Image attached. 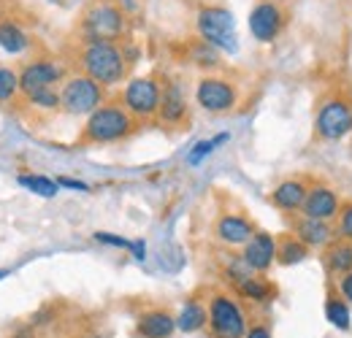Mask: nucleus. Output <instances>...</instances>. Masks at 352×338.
Segmentation results:
<instances>
[{
    "label": "nucleus",
    "mask_w": 352,
    "mask_h": 338,
    "mask_svg": "<svg viewBox=\"0 0 352 338\" xmlns=\"http://www.w3.org/2000/svg\"><path fill=\"white\" fill-rule=\"evenodd\" d=\"M16 92H19V74L14 68L0 65V103L14 100Z\"/></svg>",
    "instance_id": "29"
},
{
    "label": "nucleus",
    "mask_w": 352,
    "mask_h": 338,
    "mask_svg": "<svg viewBox=\"0 0 352 338\" xmlns=\"http://www.w3.org/2000/svg\"><path fill=\"white\" fill-rule=\"evenodd\" d=\"M206 308H209V336L212 338H244L247 336V311L244 306L225 290H214L209 300H206Z\"/></svg>",
    "instance_id": "4"
},
{
    "label": "nucleus",
    "mask_w": 352,
    "mask_h": 338,
    "mask_svg": "<svg viewBox=\"0 0 352 338\" xmlns=\"http://www.w3.org/2000/svg\"><path fill=\"white\" fill-rule=\"evenodd\" d=\"M57 184L60 187H68V190H79V192H89V187L79 179H71V176H57Z\"/></svg>",
    "instance_id": "34"
},
{
    "label": "nucleus",
    "mask_w": 352,
    "mask_h": 338,
    "mask_svg": "<svg viewBox=\"0 0 352 338\" xmlns=\"http://www.w3.org/2000/svg\"><path fill=\"white\" fill-rule=\"evenodd\" d=\"M228 138H230L228 133H217L214 138L198 141V144H195V146H192V149L187 152V163H190V166H201V163H204V160H206V157H209V155H212V152H214L217 146H222V144H225Z\"/></svg>",
    "instance_id": "26"
},
{
    "label": "nucleus",
    "mask_w": 352,
    "mask_h": 338,
    "mask_svg": "<svg viewBox=\"0 0 352 338\" xmlns=\"http://www.w3.org/2000/svg\"><path fill=\"white\" fill-rule=\"evenodd\" d=\"M230 287H233L236 295H241L244 300H250V303H258V306L271 303V300L276 297V287L265 279L263 273H255V271H250V273L233 279Z\"/></svg>",
    "instance_id": "20"
},
{
    "label": "nucleus",
    "mask_w": 352,
    "mask_h": 338,
    "mask_svg": "<svg viewBox=\"0 0 352 338\" xmlns=\"http://www.w3.org/2000/svg\"><path fill=\"white\" fill-rule=\"evenodd\" d=\"M30 46L28 33L16 25V22H0V49L8 52V54H22L25 49Z\"/></svg>",
    "instance_id": "24"
},
{
    "label": "nucleus",
    "mask_w": 352,
    "mask_h": 338,
    "mask_svg": "<svg viewBox=\"0 0 352 338\" xmlns=\"http://www.w3.org/2000/svg\"><path fill=\"white\" fill-rule=\"evenodd\" d=\"M333 284H336V290L342 293V297L352 306V271L350 273H344V276H342L339 282H333Z\"/></svg>",
    "instance_id": "33"
},
{
    "label": "nucleus",
    "mask_w": 352,
    "mask_h": 338,
    "mask_svg": "<svg viewBox=\"0 0 352 338\" xmlns=\"http://www.w3.org/2000/svg\"><path fill=\"white\" fill-rule=\"evenodd\" d=\"M65 79L68 76H65L60 63H54V60H36V63H28L19 71V92L30 95V92H38V89H54V84H63Z\"/></svg>",
    "instance_id": "11"
},
{
    "label": "nucleus",
    "mask_w": 352,
    "mask_h": 338,
    "mask_svg": "<svg viewBox=\"0 0 352 338\" xmlns=\"http://www.w3.org/2000/svg\"><path fill=\"white\" fill-rule=\"evenodd\" d=\"M320 260H322V271H325V276H328L331 282H339L344 273H350L352 271V241L333 238V241L322 249Z\"/></svg>",
    "instance_id": "19"
},
{
    "label": "nucleus",
    "mask_w": 352,
    "mask_h": 338,
    "mask_svg": "<svg viewBox=\"0 0 352 338\" xmlns=\"http://www.w3.org/2000/svg\"><path fill=\"white\" fill-rule=\"evenodd\" d=\"M195 103L209 114H228L239 106V87L225 76L206 74L195 84Z\"/></svg>",
    "instance_id": "9"
},
{
    "label": "nucleus",
    "mask_w": 352,
    "mask_h": 338,
    "mask_svg": "<svg viewBox=\"0 0 352 338\" xmlns=\"http://www.w3.org/2000/svg\"><path fill=\"white\" fill-rule=\"evenodd\" d=\"M25 100L38 111H60V89H38L25 95Z\"/></svg>",
    "instance_id": "28"
},
{
    "label": "nucleus",
    "mask_w": 352,
    "mask_h": 338,
    "mask_svg": "<svg viewBox=\"0 0 352 338\" xmlns=\"http://www.w3.org/2000/svg\"><path fill=\"white\" fill-rule=\"evenodd\" d=\"M287 14L279 0H258L250 11V33L261 43H274L285 30Z\"/></svg>",
    "instance_id": "10"
},
{
    "label": "nucleus",
    "mask_w": 352,
    "mask_h": 338,
    "mask_svg": "<svg viewBox=\"0 0 352 338\" xmlns=\"http://www.w3.org/2000/svg\"><path fill=\"white\" fill-rule=\"evenodd\" d=\"M309 254H311V249H309L301 238H296L293 233H285V236L276 238V262L285 265V268L304 262Z\"/></svg>",
    "instance_id": "23"
},
{
    "label": "nucleus",
    "mask_w": 352,
    "mask_h": 338,
    "mask_svg": "<svg viewBox=\"0 0 352 338\" xmlns=\"http://www.w3.org/2000/svg\"><path fill=\"white\" fill-rule=\"evenodd\" d=\"M138 130V120L122 103H103L92 111L79 133V144H117Z\"/></svg>",
    "instance_id": "2"
},
{
    "label": "nucleus",
    "mask_w": 352,
    "mask_h": 338,
    "mask_svg": "<svg viewBox=\"0 0 352 338\" xmlns=\"http://www.w3.org/2000/svg\"><path fill=\"white\" fill-rule=\"evenodd\" d=\"M16 181H19L25 190H30V192H36V195H41V198H54V195H57V190H60L57 179L38 176V173H19V176H16Z\"/></svg>",
    "instance_id": "25"
},
{
    "label": "nucleus",
    "mask_w": 352,
    "mask_h": 338,
    "mask_svg": "<svg viewBox=\"0 0 352 338\" xmlns=\"http://www.w3.org/2000/svg\"><path fill=\"white\" fill-rule=\"evenodd\" d=\"M160 98H163V84L157 79H152V76H135V79H131L125 84L120 103L131 111L138 122H144V120H155L157 117Z\"/></svg>",
    "instance_id": "7"
},
{
    "label": "nucleus",
    "mask_w": 352,
    "mask_h": 338,
    "mask_svg": "<svg viewBox=\"0 0 352 338\" xmlns=\"http://www.w3.org/2000/svg\"><path fill=\"white\" fill-rule=\"evenodd\" d=\"M322 311H325V319H328V322H331L336 330L347 333V330L352 328V308H350V303L342 297V293L336 290V284H333V282L328 284V293H325Z\"/></svg>",
    "instance_id": "21"
},
{
    "label": "nucleus",
    "mask_w": 352,
    "mask_h": 338,
    "mask_svg": "<svg viewBox=\"0 0 352 338\" xmlns=\"http://www.w3.org/2000/svg\"><path fill=\"white\" fill-rule=\"evenodd\" d=\"M95 241L98 244H109V247H117V249H131L135 247V241H128L122 236H111V233H95Z\"/></svg>",
    "instance_id": "31"
},
{
    "label": "nucleus",
    "mask_w": 352,
    "mask_h": 338,
    "mask_svg": "<svg viewBox=\"0 0 352 338\" xmlns=\"http://www.w3.org/2000/svg\"><path fill=\"white\" fill-rule=\"evenodd\" d=\"M79 65L82 74L95 79L100 87H117L122 84L131 74V63L125 54V46L120 43H85L79 49Z\"/></svg>",
    "instance_id": "1"
},
{
    "label": "nucleus",
    "mask_w": 352,
    "mask_h": 338,
    "mask_svg": "<svg viewBox=\"0 0 352 338\" xmlns=\"http://www.w3.org/2000/svg\"><path fill=\"white\" fill-rule=\"evenodd\" d=\"M79 338H103V336H95V333H87V336H79Z\"/></svg>",
    "instance_id": "35"
},
{
    "label": "nucleus",
    "mask_w": 352,
    "mask_h": 338,
    "mask_svg": "<svg viewBox=\"0 0 352 338\" xmlns=\"http://www.w3.org/2000/svg\"><path fill=\"white\" fill-rule=\"evenodd\" d=\"M309 187H311V184H309L304 176H290V179L279 181V184L271 190L268 201H271L282 214H293V216H296V214H301V209H304Z\"/></svg>",
    "instance_id": "15"
},
{
    "label": "nucleus",
    "mask_w": 352,
    "mask_h": 338,
    "mask_svg": "<svg viewBox=\"0 0 352 338\" xmlns=\"http://www.w3.org/2000/svg\"><path fill=\"white\" fill-rule=\"evenodd\" d=\"M342 206L344 203H342V198H339V192L333 187H328V184H311L301 214L311 216V219H322V222H336Z\"/></svg>",
    "instance_id": "13"
},
{
    "label": "nucleus",
    "mask_w": 352,
    "mask_h": 338,
    "mask_svg": "<svg viewBox=\"0 0 352 338\" xmlns=\"http://www.w3.org/2000/svg\"><path fill=\"white\" fill-rule=\"evenodd\" d=\"M314 133L322 141H342L352 133V106L350 100L333 95L325 98L314 117Z\"/></svg>",
    "instance_id": "8"
},
{
    "label": "nucleus",
    "mask_w": 352,
    "mask_h": 338,
    "mask_svg": "<svg viewBox=\"0 0 352 338\" xmlns=\"http://www.w3.org/2000/svg\"><path fill=\"white\" fill-rule=\"evenodd\" d=\"M176 333V314L168 308H146L135 317L133 336L135 338H171Z\"/></svg>",
    "instance_id": "17"
},
{
    "label": "nucleus",
    "mask_w": 352,
    "mask_h": 338,
    "mask_svg": "<svg viewBox=\"0 0 352 338\" xmlns=\"http://www.w3.org/2000/svg\"><path fill=\"white\" fill-rule=\"evenodd\" d=\"M241 260L255 271V273H268L271 265L276 262V238L265 230H258L244 247H241Z\"/></svg>",
    "instance_id": "16"
},
{
    "label": "nucleus",
    "mask_w": 352,
    "mask_h": 338,
    "mask_svg": "<svg viewBox=\"0 0 352 338\" xmlns=\"http://www.w3.org/2000/svg\"><path fill=\"white\" fill-rule=\"evenodd\" d=\"M333 233L336 238H344V241H352V201L342 206V212L333 222Z\"/></svg>",
    "instance_id": "30"
},
{
    "label": "nucleus",
    "mask_w": 352,
    "mask_h": 338,
    "mask_svg": "<svg viewBox=\"0 0 352 338\" xmlns=\"http://www.w3.org/2000/svg\"><path fill=\"white\" fill-rule=\"evenodd\" d=\"M103 103H106V87H100L85 74L68 76L60 87V111L71 117H89Z\"/></svg>",
    "instance_id": "6"
},
{
    "label": "nucleus",
    "mask_w": 352,
    "mask_h": 338,
    "mask_svg": "<svg viewBox=\"0 0 352 338\" xmlns=\"http://www.w3.org/2000/svg\"><path fill=\"white\" fill-rule=\"evenodd\" d=\"M79 30L85 43H120L128 33V14L111 0H98L85 11Z\"/></svg>",
    "instance_id": "3"
},
{
    "label": "nucleus",
    "mask_w": 352,
    "mask_h": 338,
    "mask_svg": "<svg viewBox=\"0 0 352 338\" xmlns=\"http://www.w3.org/2000/svg\"><path fill=\"white\" fill-rule=\"evenodd\" d=\"M244 338H274L271 336V325L268 322H252L247 328V336Z\"/></svg>",
    "instance_id": "32"
},
{
    "label": "nucleus",
    "mask_w": 352,
    "mask_h": 338,
    "mask_svg": "<svg viewBox=\"0 0 352 338\" xmlns=\"http://www.w3.org/2000/svg\"><path fill=\"white\" fill-rule=\"evenodd\" d=\"M255 233H258L255 222L239 212H225L214 222V236L225 247H244Z\"/></svg>",
    "instance_id": "14"
},
{
    "label": "nucleus",
    "mask_w": 352,
    "mask_h": 338,
    "mask_svg": "<svg viewBox=\"0 0 352 338\" xmlns=\"http://www.w3.org/2000/svg\"><path fill=\"white\" fill-rule=\"evenodd\" d=\"M290 233L296 238H301L309 249H325L336 233H333V225L331 222H322V219H311V216H304V214H296V219L290 222Z\"/></svg>",
    "instance_id": "18"
},
{
    "label": "nucleus",
    "mask_w": 352,
    "mask_h": 338,
    "mask_svg": "<svg viewBox=\"0 0 352 338\" xmlns=\"http://www.w3.org/2000/svg\"><path fill=\"white\" fill-rule=\"evenodd\" d=\"M190 120V103H187V92L182 82L168 79L163 84V98H160V111H157V122L163 127H184Z\"/></svg>",
    "instance_id": "12"
},
{
    "label": "nucleus",
    "mask_w": 352,
    "mask_h": 338,
    "mask_svg": "<svg viewBox=\"0 0 352 338\" xmlns=\"http://www.w3.org/2000/svg\"><path fill=\"white\" fill-rule=\"evenodd\" d=\"M209 325V308L204 300L190 297L184 300V306L176 314V330L179 333H201Z\"/></svg>",
    "instance_id": "22"
},
{
    "label": "nucleus",
    "mask_w": 352,
    "mask_h": 338,
    "mask_svg": "<svg viewBox=\"0 0 352 338\" xmlns=\"http://www.w3.org/2000/svg\"><path fill=\"white\" fill-rule=\"evenodd\" d=\"M190 54H192V63L195 65H201L204 71H214V68H220L222 60H220V52L214 49V46H209V43H195L192 49H190Z\"/></svg>",
    "instance_id": "27"
},
{
    "label": "nucleus",
    "mask_w": 352,
    "mask_h": 338,
    "mask_svg": "<svg viewBox=\"0 0 352 338\" xmlns=\"http://www.w3.org/2000/svg\"><path fill=\"white\" fill-rule=\"evenodd\" d=\"M195 30L201 41L214 46L217 52L236 54L239 52V38H236V19L230 8L225 5H204L195 19Z\"/></svg>",
    "instance_id": "5"
}]
</instances>
